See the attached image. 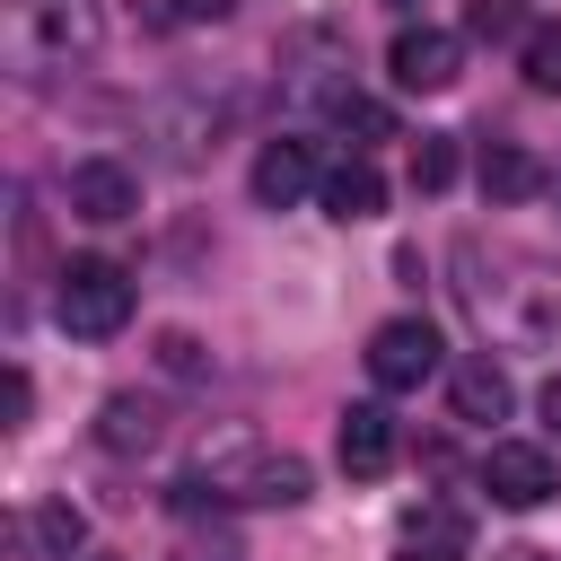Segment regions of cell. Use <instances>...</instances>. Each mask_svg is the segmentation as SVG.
I'll list each match as a JSON object with an SVG mask.
<instances>
[{"instance_id":"obj_1","label":"cell","mask_w":561,"mask_h":561,"mask_svg":"<svg viewBox=\"0 0 561 561\" xmlns=\"http://www.w3.org/2000/svg\"><path fill=\"white\" fill-rule=\"evenodd\" d=\"M456 272V307L473 316V333L491 351H543L561 333V263L508 237H456L447 254Z\"/></svg>"},{"instance_id":"obj_2","label":"cell","mask_w":561,"mask_h":561,"mask_svg":"<svg viewBox=\"0 0 561 561\" xmlns=\"http://www.w3.org/2000/svg\"><path fill=\"white\" fill-rule=\"evenodd\" d=\"M316 500V465L272 438H219L175 482V508H298Z\"/></svg>"},{"instance_id":"obj_3","label":"cell","mask_w":561,"mask_h":561,"mask_svg":"<svg viewBox=\"0 0 561 561\" xmlns=\"http://www.w3.org/2000/svg\"><path fill=\"white\" fill-rule=\"evenodd\" d=\"M96 53V0H0V61L18 79H53Z\"/></svg>"},{"instance_id":"obj_4","label":"cell","mask_w":561,"mask_h":561,"mask_svg":"<svg viewBox=\"0 0 561 561\" xmlns=\"http://www.w3.org/2000/svg\"><path fill=\"white\" fill-rule=\"evenodd\" d=\"M131 307H140L131 272H123V263H105V254H70V263L53 272V316H61V333H79V342L123 333V324H131Z\"/></svg>"},{"instance_id":"obj_5","label":"cell","mask_w":561,"mask_h":561,"mask_svg":"<svg viewBox=\"0 0 561 561\" xmlns=\"http://www.w3.org/2000/svg\"><path fill=\"white\" fill-rule=\"evenodd\" d=\"M386 79H394L403 96H447V88L465 79V35H447V26H403V35L386 44Z\"/></svg>"},{"instance_id":"obj_6","label":"cell","mask_w":561,"mask_h":561,"mask_svg":"<svg viewBox=\"0 0 561 561\" xmlns=\"http://www.w3.org/2000/svg\"><path fill=\"white\" fill-rule=\"evenodd\" d=\"M368 377H377L386 394L430 386V377H438V333H430L421 316H386V324L368 333Z\"/></svg>"},{"instance_id":"obj_7","label":"cell","mask_w":561,"mask_h":561,"mask_svg":"<svg viewBox=\"0 0 561 561\" xmlns=\"http://www.w3.org/2000/svg\"><path fill=\"white\" fill-rule=\"evenodd\" d=\"M482 491H491L500 508H543V500L561 491V465H552L535 438H491V456H482Z\"/></svg>"},{"instance_id":"obj_8","label":"cell","mask_w":561,"mask_h":561,"mask_svg":"<svg viewBox=\"0 0 561 561\" xmlns=\"http://www.w3.org/2000/svg\"><path fill=\"white\" fill-rule=\"evenodd\" d=\"M307 193H324L316 149H307V140H289V131H280V140H263V149H254V202H263V210H298Z\"/></svg>"},{"instance_id":"obj_9","label":"cell","mask_w":561,"mask_h":561,"mask_svg":"<svg viewBox=\"0 0 561 561\" xmlns=\"http://www.w3.org/2000/svg\"><path fill=\"white\" fill-rule=\"evenodd\" d=\"M70 210L96 219V228H114V219L140 210V175H131L123 158H79V167H70Z\"/></svg>"},{"instance_id":"obj_10","label":"cell","mask_w":561,"mask_h":561,"mask_svg":"<svg viewBox=\"0 0 561 561\" xmlns=\"http://www.w3.org/2000/svg\"><path fill=\"white\" fill-rule=\"evenodd\" d=\"M167 438V403L158 394H105L96 403V447L105 456H149Z\"/></svg>"},{"instance_id":"obj_11","label":"cell","mask_w":561,"mask_h":561,"mask_svg":"<svg viewBox=\"0 0 561 561\" xmlns=\"http://www.w3.org/2000/svg\"><path fill=\"white\" fill-rule=\"evenodd\" d=\"M333 447H342V473H351V482H377V473L394 465V412H386V403H351L342 430H333Z\"/></svg>"},{"instance_id":"obj_12","label":"cell","mask_w":561,"mask_h":561,"mask_svg":"<svg viewBox=\"0 0 561 561\" xmlns=\"http://www.w3.org/2000/svg\"><path fill=\"white\" fill-rule=\"evenodd\" d=\"M377 210H386V175H377L368 158H333V167H324V219L359 228V219H377Z\"/></svg>"},{"instance_id":"obj_13","label":"cell","mask_w":561,"mask_h":561,"mask_svg":"<svg viewBox=\"0 0 561 561\" xmlns=\"http://www.w3.org/2000/svg\"><path fill=\"white\" fill-rule=\"evenodd\" d=\"M447 394H456V421H508V368L500 359H465L456 377H447Z\"/></svg>"},{"instance_id":"obj_14","label":"cell","mask_w":561,"mask_h":561,"mask_svg":"<svg viewBox=\"0 0 561 561\" xmlns=\"http://www.w3.org/2000/svg\"><path fill=\"white\" fill-rule=\"evenodd\" d=\"M482 193H491V202H535V193H543V158L517 149V140H491V149H482Z\"/></svg>"},{"instance_id":"obj_15","label":"cell","mask_w":561,"mask_h":561,"mask_svg":"<svg viewBox=\"0 0 561 561\" xmlns=\"http://www.w3.org/2000/svg\"><path fill=\"white\" fill-rule=\"evenodd\" d=\"M18 535H26L35 552H53V561H70V552L88 543V517H79L70 500H35V508L18 517Z\"/></svg>"},{"instance_id":"obj_16","label":"cell","mask_w":561,"mask_h":561,"mask_svg":"<svg viewBox=\"0 0 561 561\" xmlns=\"http://www.w3.org/2000/svg\"><path fill=\"white\" fill-rule=\"evenodd\" d=\"M333 123H342V131H351V158H368V149H377V140H394V114H386V105H377V96H351V88H342V96H333Z\"/></svg>"},{"instance_id":"obj_17","label":"cell","mask_w":561,"mask_h":561,"mask_svg":"<svg viewBox=\"0 0 561 561\" xmlns=\"http://www.w3.org/2000/svg\"><path fill=\"white\" fill-rule=\"evenodd\" d=\"M517 70H526V88H543V96H561V18H543L526 44H517Z\"/></svg>"},{"instance_id":"obj_18","label":"cell","mask_w":561,"mask_h":561,"mask_svg":"<svg viewBox=\"0 0 561 561\" xmlns=\"http://www.w3.org/2000/svg\"><path fill=\"white\" fill-rule=\"evenodd\" d=\"M465 35H482V44H526L535 26H526V0H465Z\"/></svg>"},{"instance_id":"obj_19","label":"cell","mask_w":561,"mask_h":561,"mask_svg":"<svg viewBox=\"0 0 561 561\" xmlns=\"http://www.w3.org/2000/svg\"><path fill=\"white\" fill-rule=\"evenodd\" d=\"M456 184V140L447 131H421L412 140V193H447Z\"/></svg>"},{"instance_id":"obj_20","label":"cell","mask_w":561,"mask_h":561,"mask_svg":"<svg viewBox=\"0 0 561 561\" xmlns=\"http://www.w3.org/2000/svg\"><path fill=\"white\" fill-rule=\"evenodd\" d=\"M175 561H245V552H237V535H228V526H210V535H202V526H184V535H175Z\"/></svg>"},{"instance_id":"obj_21","label":"cell","mask_w":561,"mask_h":561,"mask_svg":"<svg viewBox=\"0 0 561 561\" xmlns=\"http://www.w3.org/2000/svg\"><path fill=\"white\" fill-rule=\"evenodd\" d=\"M167 18L175 26H219V18H237V0H167Z\"/></svg>"},{"instance_id":"obj_22","label":"cell","mask_w":561,"mask_h":561,"mask_svg":"<svg viewBox=\"0 0 561 561\" xmlns=\"http://www.w3.org/2000/svg\"><path fill=\"white\" fill-rule=\"evenodd\" d=\"M26 412H35V377L9 368V430H26Z\"/></svg>"},{"instance_id":"obj_23","label":"cell","mask_w":561,"mask_h":561,"mask_svg":"<svg viewBox=\"0 0 561 561\" xmlns=\"http://www.w3.org/2000/svg\"><path fill=\"white\" fill-rule=\"evenodd\" d=\"M158 351H167V368H175V377H193V368H202V342H184V333H167Z\"/></svg>"},{"instance_id":"obj_24","label":"cell","mask_w":561,"mask_h":561,"mask_svg":"<svg viewBox=\"0 0 561 561\" xmlns=\"http://www.w3.org/2000/svg\"><path fill=\"white\" fill-rule=\"evenodd\" d=\"M543 430H552V438H561V377H552V386H543Z\"/></svg>"},{"instance_id":"obj_25","label":"cell","mask_w":561,"mask_h":561,"mask_svg":"<svg viewBox=\"0 0 561 561\" xmlns=\"http://www.w3.org/2000/svg\"><path fill=\"white\" fill-rule=\"evenodd\" d=\"M403 561H456V552H438V543H412V552H403Z\"/></svg>"},{"instance_id":"obj_26","label":"cell","mask_w":561,"mask_h":561,"mask_svg":"<svg viewBox=\"0 0 561 561\" xmlns=\"http://www.w3.org/2000/svg\"><path fill=\"white\" fill-rule=\"evenodd\" d=\"M500 561H552V552H535V543H517V552H500Z\"/></svg>"},{"instance_id":"obj_27","label":"cell","mask_w":561,"mask_h":561,"mask_svg":"<svg viewBox=\"0 0 561 561\" xmlns=\"http://www.w3.org/2000/svg\"><path fill=\"white\" fill-rule=\"evenodd\" d=\"M394 9H412V0H394Z\"/></svg>"}]
</instances>
